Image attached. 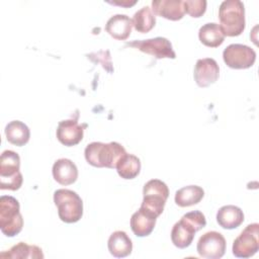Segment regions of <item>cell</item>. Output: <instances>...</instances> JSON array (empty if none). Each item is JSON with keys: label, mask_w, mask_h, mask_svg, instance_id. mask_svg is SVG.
I'll return each instance as SVG.
<instances>
[{"label": "cell", "mask_w": 259, "mask_h": 259, "mask_svg": "<svg viewBox=\"0 0 259 259\" xmlns=\"http://www.w3.org/2000/svg\"><path fill=\"white\" fill-rule=\"evenodd\" d=\"M1 258H44L42 250L35 245H28L24 242L12 246L8 251H4L0 254Z\"/></svg>", "instance_id": "cb8c5ba5"}, {"label": "cell", "mask_w": 259, "mask_h": 259, "mask_svg": "<svg viewBox=\"0 0 259 259\" xmlns=\"http://www.w3.org/2000/svg\"><path fill=\"white\" fill-rule=\"evenodd\" d=\"M7 141L17 147H22L28 143L30 138L29 127L20 120H12L5 126Z\"/></svg>", "instance_id": "ffe728a7"}, {"label": "cell", "mask_w": 259, "mask_h": 259, "mask_svg": "<svg viewBox=\"0 0 259 259\" xmlns=\"http://www.w3.org/2000/svg\"><path fill=\"white\" fill-rule=\"evenodd\" d=\"M184 11L188 13L191 17L198 18L204 14L206 10V1L205 0H186L183 1Z\"/></svg>", "instance_id": "484cf974"}, {"label": "cell", "mask_w": 259, "mask_h": 259, "mask_svg": "<svg viewBox=\"0 0 259 259\" xmlns=\"http://www.w3.org/2000/svg\"><path fill=\"white\" fill-rule=\"evenodd\" d=\"M133 26L141 33L149 32L156 24V17L149 6H144L133 16Z\"/></svg>", "instance_id": "d4e9b609"}, {"label": "cell", "mask_w": 259, "mask_h": 259, "mask_svg": "<svg viewBox=\"0 0 259 259\" xmlns=\"http://www.w3.org/2000/svg\"><path fill=\"white\" fill-rule=\"evenodd\" d=\"M226 246V239L221 233L209 231L199 238L196 250L198 255L202 258L220 259L225 255Z\"/></svg>", "instance_id": "8fae6325"}, {"label": "cell", "mask_w": 259, "mask_h": 259, "mask_svg": "<svg viewBox=\"0 0 259 259\" xmlns=\"http://www.w3.org/2000/svg\"><path fill=\"white\" fill-rule=\"evenodd\" d=\"M204 196V190L198 185H187L178 189L175 193V203L181 207L191 206L200 202Z\"/></svg>", "instance_id": "7402d4cb"}, {"label": "cell", "mask_w": 259, "mask_h": 259, "mask_svg": "<svg viewBox=\"0 0 259 259\" xmlns=\"http://www.w3.org/2000/svg\"><path fill=\"white\" fill-rule=\"evenodd\" d=\"M109 253L116 258H124L133 251V243L123 231L113 232L107 241Z\"/></svg>", "instance_id": "d6986e66"}, {"label": "cell", "mask_w": 259, "mask_h": 259, "mask_svg": "<svg viewBox=\"0 0 259 259\" xmlns=\"http://www.w3.org/2000/svg\"><path fill=\"white\" fill-rule=\"evenodd\" d=\"M54 202L58 207L59 218L64 223H77L83 215V201L73 190L57 189L54 192Z\"/></svg>", "instance_id": "277c9868"}, {"label": "cell", "mask_w": 259, "mask_h": 259, "mask_svg": "<svg viewBox=\"0 0 259 259\" xmlns=\"http://www.w3.org/2000/svg\"><path fill=\"white\" fill-rule=\"evenodd\" d=\"M223 59L232 69H248L254 65L256 53L246 45L232 44L224 50Z\"/></svg>", "instance_id": "9c48e42d"}, {"label": "cell", "mask_w": 259, "mask_h": 259, "mask_svg": "<svg viewBox=\"0 0 259 259\" xmlns=\"http://www.w3.org/2000/svg\"><path fill=\"white\" fill-rule=\"evenodd\" d=\"M59 142L67 147L78 145L84 136V128L76 119H64L58 124L56 132Z\"/></svg>", "instance_id": "4fadbf2b"}, {"label": "cell", "mask_w": 259, "mask_h": 259, "mask_svg": "<svg viewBox=\"0 0 259 259\" xmlns=\"http://www.w3.org/2000/svg\"><path fill=\"white\" fill-rule=\"evenodd\" d=\"M220 26L225 36H238L245 29V7L240 0H225L219 7Z\"/></svg>", "instance_id": "3957f363"}, {"label": "cell", "mask_w": 259, "mask_h": 259, "mask_svg": "<svg viewBox=\"0 0 259 259\" xmlns=\"http://www.w3.org/2000/svg\"><path fill=\"white\" fill-rule=\"evenodd\" d=\"M198 37L202 45L208 48H218L225 40L221 26L215 22H207L198 30Z\"/></svg>", "instance_id": "44dd1931"}, {"label": "cell", "mask_w": 259, "mask_h": 259, "mask_svg": "<svg viewBox=\"0 0 259 259\" xmlns=\"http://www.w3.org/2000/svg\"><path fill=\"white\" fill-rule=\"evenodd\" d=\"M259 225H248L233 242V254L238 258H250L259 250Z\"/></svg>", "instance_id": "ba28073f"}, {"label": "cell", "mask_w": 259, "mask_h": 259, "mask_svg": "<svg viewBox=\"0 0 259 259\" xmlns=\"http://www.w3.org/2000/svg\"><path fill=\"white\" fill-rule=\"evenodd\" d=\"M217 222L223 229L233 230L243 224L244 212L236 205H224L217 212Z\"/></svg>", "instance_id": "ac0fdd59"}, {"label": "cell", "mask_w": 259, "mask_h": 259, "mask_svg": "<svg viewBox=\"0 0 259 259\" xmlns=\"http://www.w3.org/2000/svg\"><path fill=\"white\" fill-rule=\"evenodd\" d=\"M206 225L204 214L199 210H192L182 215L172 228L171 241L179 249L187 248L191 245L195 233Z\"/></svg>", "instance_id": "7a4b0ae2"}, {"label": "cell", "mask_w": 259, "mask_h": 259, "mask_svg": "<svg viewBox=\"0 0 259 259\" xmlns=\"http://www.w3.org/2000/svg\"><path fill=\"white\" fill-rule=\"evenodd\" d=\"M157 217L152 212L140 207L131 218V228L137 237L149 236L156 225Z\"/></svg>", "instance_id": "9a60e30c"}, {"label": "cell", "mask_w": 259, "mask_h": 259, "mask_svg": "<svg viewBox=\"0 0 259 259\" xmlns=\"http://www.w3.org/2000/svg\"><path fill=\"white\" fill-rule=\"evenodd\" d=\"M117 174L123 179H134L141 171V161L140 159L133 155L125 153L117 162L115 167Z\"/></svg>", "instance_id": "603a6c76"}, {"label": "cell", "mask_w": 259, "mask_h": 259, "mask_svg": "<svg viewBox=\"0 0 259 259\" xmlns=\"http://www.w3.org/2000/svg\"><path fill=\"white\" fill-rule=\"evenodd\" d=\"M20 158L17 153L5 150L0 157V188L2 190H18L23 182Z\"/></svg>", "instance_id": "8992f818"}, {"label": "cell", "mask_w": 259, "mask_h": 259, "mask_svg": "<svg viewBox=\"0 0 259 259\" xmlns=\"http://www.w3.org/2000/svg\"><path fill=\"white\" fill-rule=\"evenodd\" d=\"M54 179L61 185L73 184L78 178V169L74 162L67 158L58 159L52 169Z\"/></svg>", "instance_id": "2e32d148"}, {"label": "cell", "mask_w": 259, "mask_h": 259, "mask_svg": "<svg viewBox=\"0 0 259 259\" xmlns=\"http://www.w3.org/2000/svg\"><path fill=\"white\" fill-rule=\"evenodd\" d=\"M126 153L125 149L117 142L101 143L92 142L85 148L84 155L88 164L98 168L116 167L118 160Z\"/></svg>", "instance_id": "6da1fadb"}, {"label": "cell", "mask_w": 259, "mask_h": 259, "mask_svg": "<svg viewBox=\"0 0 259 259\" xmlns=\"http://www.w3.org/2000/svg\"><path fill=\"white\" fill-rule=\"evenodd\" d=\"M151 9L154 15L173 21L181 19L185 14L183 1L181 0H154Z\"/></svg>", "instance_id": "5bb4252c"}, {"label": "cell", "mask_w": 259, "mask_h": 259, "mask_svg": "<svg viewBox=\"0 0 259 259\" xmlns=\"http://www.w3.org/2000/svg\"><path fill=\"white\" fill-rule=\"evenodd\" d=\"M23 227L18 200L10 195L0 197V229L7 237L18 235Z\"/></svg>", "instance_id": "5b68a950"}, {"label": "cell", "mask_w": 259, "mask_h": 259, "mask_svg": "<svg viewBox=\"0 0 259 259\" xmlns=\"http://www.w3.org/2000/svg\"><path fill=\"white\" fill-rule=\"evenodd\" d=\"M132 27L133 21L125 14L112 15L105 24V30L111 37L117 40L126 39L132 32Z\"/></svg>", "instance_id": "e0dca14e"}, {"label": "cell", "mask_w": 259, "mask_h": 259, "mask_svg": "<svg viewBox=\"0 0 259 259\" xmlns=\"http://www.w3.org/2000/svg\"><path fill=\"white\" fill-rule=\"evenodd\" d=\"M193 77L196 84L201 88L215 83L220 77V67L217 61L211 58L198 59L194 67Z\"/></svg>", "instance_id": "7c38bea8"}, {"label": "cell", "mask_w": 259, "mask_h": 259, "mask_svg": "<svg viewBox=\"0 0 259 259\" xmlns=\"http://www.w3.org/2000/svg\"><path fill=\"white\" fill-rule=\"evenodd\" d=\"M126 46L138 49L139 51L151 55L156 59H175L176 54L172 48V44L166 37L157 36L148 39L134 40L127 42Z\"/></svg>", "instance_id": "30bf717a"}, {"label": "cell", "mask_w": 259, "mask_h": 259, "mask_svg": "<svg viewBox=\"0 0 259 259\" xmlns=\"http://www.w3.org/2000/svg\"><path fill=\"white\" fill-rule=\"evenodd\" d=\"M109 4L121 6V7H131L137 3L136 0H113V1H106Z\"/></svg>", "instance_id": "4316f807"}, {"label": "cell", "mask_w": 259, "mask_h": 259, "mask_svg": "<svg viewBox=\"0 0 259 259\" xmlns=\"http://www.w3.org/2000/svg\"><path fill=\"white\" fill-rule=\"evenodd\" d=\"M143 196L141 207L158 218L164 210L166 200L169 196V189L162 180L151 179L144 185Z\"/></svg>", "instance_id": "52a82bcc"}]
</instances>
